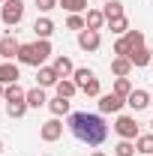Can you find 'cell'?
<instances>
[{
  "label": "cell",
  "instance_id": "obj_27",
  "mask_svg": "<svg viewBox=\"0 0 153 156\" xmlns=\"http://www.w3.org/2000/svg\"><path fill=\"white\" fill-rule=\"evenodd\" d=\"M138 150H135V141H117V147H114V156H135Z\"/></svg>",
  "mask_w": 153,
  "mask_h": 156
},
{
  "label": "cell",
  "instance_id": "obj_20",
  "mask_svg": "<svg viewBox=\"0 0 153 156\" xmlns=\"http://www.w3.org/2000/svg\"><path fill=\"white\" fill-rule=\"evenodd\" d=\"M3 99H6V102H21V99L27 102V90H24L21 84H6V93H3Z\"/></svg>",
  "mask_w": 153,
  "mask_h": 156
},
{
  "label": "cell",
  "instance_id": "obj_33",
  "mask_svg": "<svg viewBox=\"0 0 153 156\" xmlns=\"http://www.w3.org/2000/svg\"><path fill=\"white\" fill-rule=\"evenodd\" d=\"M90 156H105V153H102V150H93V153H90Z\"/></svg>",
  "mask_w": 153,
  "mask_h": 156
},
{
  "label": "cell",
  "instance_id": "obj_23",
  "mask_svg": "<svg viewBox=\"0 0 153 156\" xmlns=\"http://www.w3.org/2000/svg\"><path fill=\"white\" fill-rule=\"evenodd\" d=\"M27 108H30V105H27L24 99H21V102H6V114L12 117V120H21V117L27 114Z\"/></svg>",
  "mask_w": 153,
  "mask_h": 156
},
{
  "label": "cell",
  "instance_id": "obj_1",
  "mask_svg": "<svg viewBox=\"0 0 153 156\" xmlns=\"http://www.w3.org/2000/svg\"><path fill=\"white\" fill-rule=\"evenodd\" d=\"M69 132L87 144V147H99L108 138V123L102 114H90V111H72L69 114Z\"/></svg>",
  "mask_w": 153,
  "mask_h": 156
},
{
  "label": "cell",
  "instance_id": "obj_24",
  "mask_svg": "<svg viewBox=\"0 0 153 156\" xmlns=\"http://www.w3.org/2000/svg\"><path fill=\"white\" fill-rule=\"evenodd\" d=\"M60 9H66L69 15H81L87 9V0H60Z\"/></svg>",
  "mask_w": 153,
  "mask_h": 156
},
{
  "label": "cell",
  "instance_id": "obj_15",
  "mask_svg": "<svg viewBox=\"0 0 153 156\" xmlns=\"http://www.w3.org/2000/svg\"><path fill=\"white\" fill-rule=\"evenodd\" d=\"M48 111L54 117H63V114H69L72 111V102L69 99H63V96H54V99H48Z\"/></svg>",
  "mask_w": 153,
  "mask_h": 156
},
{
  "label": "cell",
  "instance_id": "obj_40",
  "mask_svg": "<svg viewBox=\"0 0 153 156\" xmlns=\"http://www.w3.org/2000/svg\"><path fill=\"white\" fill-rule=\"evenodd\" d=\"M0 60H3V57H0Z\"/></svg>",
  "mask_w": 153,
  "mask_h": 156
},
{
  "label": "cell",
  "instance_id": "obj_3",
  "mask_svg": "<svg viewBox=\"0 0 153 156\" xmlns=\"http://www.w3.org/2000/svg\"><path fill=\"white\" fill-rule=\"evenodd\" d=\"M0 18L6 27H18L21 18H24V0H3L0 6Z\"/></svg>",
  "mask_w": 153,
  "mask_h": 156
},
{
  "label": "cell",
  "instance_id": "obj_13",
  "mask_svg": "<svg viewBox=\"0 0 153 156\" xmlns=\"http://www.w3.org/2000/svg\"><path fill=\"white\" fill-rule=\"evenodd\" d=\"M129 60H132L135 69H144V66L150 63V48H147V45H138V48H132V51H129Z\"/></svg>",
  "mask_w": 153,
  "mask_h": 156
},
{
  "label": "cell",
  "instance_id": "obj_5",
  "mask_svg": "<svg viewBox=\"0 0 153 156\" xmlns=\"http://www.w3.org/2000/svg\"><path fill=\"white\" fill-rule=\"evenodd\" d=\"M39 138L45 141V144H54L63 138V120L60 117H51V120H45L42 126H39Z\"/></svg>",
  "mask_w": 153,
  "mask_h": 156
},
{
  "label": "cell",
  "instance_id": "obj_29",
  "mask_svg": "<svg viewBox=\"0 0 153 156\" xmlns=\"http://www.w3.org/2000/svg\"><path fill=\"white\" fill-rule=\"evenodd\" d=\"M81 93H84V96H102V87H99V78H90V81H87V84H84V87H81Z\"/></svg>",
  "mask_w": 153,
  "mask_h": 156
},
{
  "label": "cell",
  "instance_id": "obj_2",
  "mask_svg": "<svg viewBox=\"0 0 153 156\" xmlns=\"http://www.w3.org/2000/svg\"><path fill=\"white\" fill-rule=\"evenodd\" d=\"M51 57V42L48 39H36V42H21L18 48V63H24V66H42L45 60Z\"/></svg>",
  "mask_w": 153,
  "mask_h": 156
},
{
  "label": "cell",
  "instance_id": "obj_39",
  "mask_svg": "<svg viewBox=\"0 0 153 156\" xmlns=\"http://www.w3.org/2000/svg\"><path fill=\"white\" fill-rule=\"evenodd\" d=\"M45 156H48V153H45Z\"/></svg>",
  "mask_w": 153,
  "mask_h": 156
},
{
  "label": "cell",
  "instance_id": "obj_17",
  "mask_svg": "<svg viewBox=\"0 0 153 156\" xmlns=\"http://www.w3.org/2000/svg\"><path fill=\"white\" fill-rule=\"evenodd\" d=\"M84 24H87V30H102V27H105V15H102V9H87Z\"/></svg>",
  "mask_w": 153,
  "mask_h": 156
},
{
  "label": "cell",
  "instance_id": "obj_25",
  "mask_svg": "<svg viewBox=\"0 0 153 156\" xmlns=\"http://www.w3.org/2000/svg\"><path fill=\"white\" fill-rule=\"evenodd\" d=\"M108 30H111V33H117V36H123V33L129 30V18H126V15L111 18V21H108Z\"/></svg>",
  "mask_w": 153,
  "mask_h": 156
},
{
  "label": "cell",
  "instance_id": "obj_26",
  "mask_svg": "<svg viewBox=\"0 0 153 156\" xmlns=\"http://www.w3.org/2000/svg\"><path fill=\"white\" fill-rule=\"evenodd\" d=\"M90 78H96V75H93V69H84V66L72 72V81H75V84H78V90H81V87H84V84H87Z\"/></svg>",
  "mask_w": 153,
  "mask_h": 156
},
{
  "label": "cell",
  "instance_id": "obj_32",
  "mask_svg": "<svg viewBox=\"0 0 153 156\" xmlns=\"http://www.w3.org/2000/svg\"><path fill=\"white\" fill-rule=\"evenodd\" d=\"M3 93H6V84H0V99H3Z\"/></svg>",
  "mask_w": 153,
  "mask_h": 156
},
{
  "label": "cell",
  "instance_id": "obj_21",
  "mask_svg": "<svg viewBox=\"0 0 153 156\" xmlns=\"http://www.w3.org/2000/svg\"><path fill=\"white\" fill-rule=\"evenodd\" d=\"M135 150L141 156H153V132L150 135H138L135 138Z\"/></svg>",
  "mask_w": 153,
  "mask_h": 156
},
{
  "label": "cell",
  "instance_id": "obj_4",
  "mask_svg": "<svg viewBox=\"0 0 153 156\" xmlns=\"http://www.w3.org/2000/svg\"><path fill=\"white\" fill-rule=\"evenodd\" d=\"M114 132L123 138V141H135V138L141 135V132H138V120H135V117H129V114H117Z\"/></svg>",
  "mask_w": 153,
  "mask_h": 156
},
{
  "label": "cell",
  "instance_id": "obj_31",
  "mask_svg": "<svg viewBox=\"0 0 153 156\" xmlns=\"http://www.w3.org/2000/svg\"><path fill=\"white\" fill-rule=\"evenodd\" d=\"M60 6V0H36V9L42 12V15H48L51 9H57Z\"/></svg>",
  "mask_w": 153,
  "mask_h": 156
},
{
  "label": "cell",
  "instance_id": "obj_38",
  "mask_svg": "<svg viewBox=\"0 0 153 156\" xmlns=\"http://www.w3.org/2000/svg\"><path fill=\"white\" fill-rule=\"evenodd\" d=\"M0 6H3V0H0Z\"/></svg>",
  "mask_w": 153,
  "mask_h": 156
},
{
  "label": "cell",
  "instance_id": "obj_22",
  "mask_svg": "<svg viewBox=\"0 0 153 156\" xmlns=\"http://www.w3.org/2000/svg\"><path fill=\"white\" fill-rule=\"evenodd\" d=\"M102 15H105V21L120 18V15H123V3H120V0H108V3L102 6Z\"/></svg>",
  "mask_w": 153,
  "mask_h": 156
},
{
  "label": "cell",
  "instance_id": "obj_34",
  "mask_svg": "<svg viewBox=\"0 0 153 156\" xmlns=\"http://www.w3.org/2000/svg\"><path fill=\"white\" fill-rule=\"evenodd\" d=\"M0 153H3V141H0Z\"/></svg>",
  "mask_w": 153,
  "mask_h": 156
},
{
  "label": "cell",
  "instance_id": "obj_10",
  "mask_svg": "<svg viewBox=\"0 0 153 156\" xmlns=\"http://www.w3.org/2000/svg\"><path fill=\"white\" fill-rule=\"evenodd\" d=\"M126 105H129L135 114H138V111H144V108L150 105V93H147V90H138V87H135L132 93L126 96Z\"/></svg>",
  "mask_w": 153,
  "mask_h": 156
},
{
  "label": "cell",
  "instance_id": "obj_36",
  "mask_svg": "<svg viewBox=\"0 0 153 156\" xmlns=\"http://www.w3.org/2000/svg\"><path fill=\"white\" fill-rule=\"evenodd\" d=\"M150 129H153V120H150Z\"/></svg>",
  "mask_w": 153,
  "mask_h": 156
},
{
  "label": "cell",
  "instance_id": "obj_12",
  "mask_svg": "<svg viewBox=\"0 0 153 156\" xmlns=\"http://www.w3.org/2000/svg\"><path fill=\"white\" fill-rule=\"evenodd\" d=\"M33 33H36V39H51V33H54V21L48 18V15H39V18L33 21Z\"/></svg>",
  "mask_w": 153,
  "mask_h": 156
},
{
  "label": "cell",
  "instance_id": "obj_28",
  "mask_svg": "<svg viewBox=\"0 0 153 156\" xmlns=\"http://www.w3.org/2000/svg\"><path fill=\"white\" fill-rule=\"evenodd\" d=\"M132 90H135V87H132V81H129V78H117V81H114V93H117V96L126 99Z\"/></svg>",
  "mask_w": 153,
  "mask_h": 156
},
{
  "label": "cell",
  "instance_id": "obj_8",
  "mask_svg": "<svg viewBox=\"0 0 153 156\" xmlns=\"http://www.w3.org/2000/svg\"><path fill=\"white\" fill-rule=\"evenodd\" d=\"M21 69L15 60H0V84H18Z\"/></svg>",
  "mask_w": 153,
  "mask_h": 156
},
{
  "label": "cell",
  "instance_id": "obj_30",
  "mask_svg": "<svg viewBox=\"0 0 153 156\" xmlns=\"http://www.w3.org/2000/svg\"><path fill=\"white\" fill-rule=\"evenodd\" d=\"M66 30H87V24H84V15H69L66 18Z\"/></svg>",
  "mask_w": 153,
  "mask_h": 156
},
{
  "label": "cell",
  "instance_id": "obj_14",
  "mask_svg": "<svg viewBox=\"0 0 153 156\" xmlns=\"http://www.w3.org/2000/svg\"><path fill=\"white\" fill-rule=\"evenodd\" d=\"M51 66H54V72H57L60 78H72V72H75V66H72V60L66 57V54H57Z\"/></svg>",
  "mask_w": 153,
  "mask_h": 156
},
{
  "label": "cell",
  "instance_id": "obj_18",
  "mask_svg": "<svg viewBox=\"0 0 153 156\" xmlns=\"http://www.w3.org/2000/svg\"><path fill=\"white\" fill-rule=\"evenodd\" d=\"M27 105H30V108H42V105H48L45 87H30V90H27Z\"/></svg>",
  "mask_w": 153,
  "mask_h": 156
},
{
  "label": "cell",
  "instance_id": "obj_37",
  "mask_svg": "<svg viewBox=\"0 0 153 156\" xmlns=\"http://www.w3.org/2000/svg\"><path fill=\"white\" fill-rule=\"evenodd\" d=\"M150 105H153V96H150Z\"/></svg>",
  "mask_w": 153,
  "mask_h": 156
},
{
  "label": "cell",
  "instance_id": "obj_7",
  "mask_svg": "<svg viewBox=\"0 0 153 156\" xmlns=\"http://www.w3.org/2000/svg\"><path fill=\"white\" fill-rule=\"evenodd\" d=\"M102 45V33L99 30H81L78 33V48L81 51H99Z\"/></svg>",
  "mask_w": 153,
  "mask_h": 156
},
{
  "label": "cell",
  "instance_id": "obj_16",
  "mask_svg": "<svg viewBox=\"0 0 153 156\" xmlns=\"http://www.w3.org/2000/svg\"><path fill=\"white\" fill-rule=\"evenodd\" d=\"M111 72H114L117 78H129V72H132V60H129V57H111Z\"/></svg>",
  "mask_w": 153,
  "mask_h": 156
},
{
  "label": "cell",
  "instance_id": "obj_19",
  "mask_svg": "<svg viewBox=\"0 0 153 156\" xmlns=\"http://www.w3.org/2000/svg\"><path fill=\"white\" fill-rule=\"evenodd\" d=\"M54 90H57V96H63V99H72V96H75V90H78V84L72 81V78H60Z\"/></svg>",
  "mask_w": 153,
  "mask_h": 156
},
{
  "label": "cell",
  "instance_id": "obj_35",
  "mask_svg": "<svg viewBox=\"0 0 153 156\" xmlns=\"http://www.w3.org/2000/svg\"><path fill=\"white\" fill-rule=\"evenodd\" d=\"M150 60H153V48H150Z\"/></svg>",
  "mask_w": 153,
  "mask_h": 156
},
{
  "label": "cell",
  "instance_id": "obj_11",
  "mask_svg": "<svg viewBox=\"0 0 153 156\" xmlns=\"http://www.w3.org/2000/svg\"><path fill=\"white\" fill-rule=\"evenodd\" d=\"M36 81H39V87H57L60 75L54 72V66H39L36 69Z\"/></svg>",
  "mask_w": 153,
  "mask_h": 156
},
{
  "label": "cell",
  "instance_id": "obj_6",
  "mask_svg": "<svg viewBox=\"0 0 153 156\" xmlns=\"http://www.w3.org/2000/svg\"><path fill=\"white\" fill-rule=\"evenodd\" d=\"M123 105H126V99L117 96L114 90H111V93H102V96H99V114H120Z\"/></svg>",
  "mask_w": 153,
  "mask_h": 156
},
{
  "label": "cell",
  "instance_id": "obj_9",
  "mask_svg": "<svg viewBox=\"0 0 153 156\" xmlns=\"http://www.w3.org/2000/svg\"><path fill=\"white\" fill-rule=\"evenodd\" d=\"M18 48H21V42L12 36V33H3V36H0V57L3 60H15L18 57Z\"/></svg>",
  "mask_w": 153,
  "mask_h": 156
}]
</instances>
